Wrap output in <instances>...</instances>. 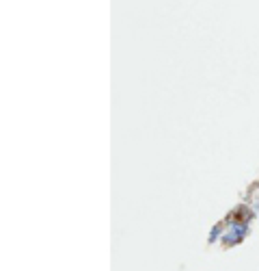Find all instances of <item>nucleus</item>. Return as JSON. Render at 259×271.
I'll list each match as a JSON object with an SVG mask.
<instances>
[{
    "label": "nucleus",
    "mask_w": 259,
    "mask_h": 271,
    "mask_svg": "<svg viewBox=\"0 0 259 271\" xmlns=\"http://www.w3.org/2000/svg\"><path fill=\"white\" fill-rule=\"evenodd\" d=\"M244 234H246V225L244 223H234V228L225 234L223 241L227 243V245H236V243H240L244 239Z\"/></svg>",
    "instance_id": "f257e3e1"
}]
</instances>
